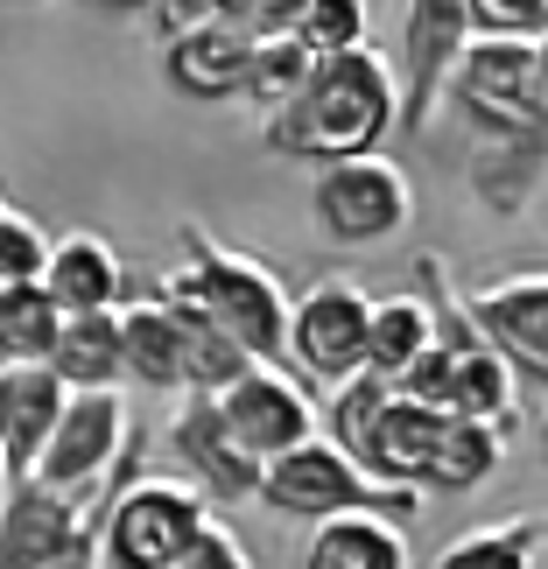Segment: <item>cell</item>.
<instances>
[{"label":"cell","instance_id":"cell-27","mask_svg":"<svg viewBox=\"0 0 548 569\" xmlns=\"http://www.w3.org/2000/svg\"><path fill=\"white\" fill-rule=\"evenodd\" d=\"M366 21H372L366 0H296L289 36L310 57H345V50H366Z\"/></svg>","mask_w":548,"mask_h":569},{"label":"cell","instance_id":"cell-14","mask_svg":"<svg viewBox=\"0 0 548 569\" xmlns=\"http://www.w3.org/2000/svg\"><path fill=\"white\" fill-rule=\"evenodd\" d=\"M63 380L50 366H0V457H8V478H29L42 443L63 422Z\"/></svg>","mask_w":548,"mask_h":569},{"label":"cell","instance_id":"cell-5","mask_svg":"<svg viewBox=\"0 0 548 569\" xmlns=\"http://www.w3.org/2000/svg\"><path fill=\"white\" fill-rule=\"evenodd\" d=\"M310 211L323 239H338V247H387V239H401L415 226V183L387 156H352V162L317 169Z\"/></svg>","mask_w":548,"mask_h":569},{"label":"cell","instance_id":"cell-19","mask_svg":"<svg viewBox=\"0 0 548 569\" xmlns=\"http://www.w3.org/2000/svg\"><path fill=\"white\" fill-rule=\"evenodd\" d=\"M50 373L63 380V393H120V310L63 317Z\"/></svg>","mask_w":548,"mask_h":569},{"label":"cell","instance_id":"cell-34","mask_svg":"<svg viewBox=\"0 0 548 569\" xmlns=\"http://www.w3.org/2000/svg\"><path fill=\"white\" fill-rule=\"evenodd\" d=\"M541 457H548V408H541Z\"/></svg>","mask_w":548,"mask_h":569},{"label":"cell","instance_id":"cell-24","mask_svg":"<svg viewBox=\"0 0 548 569\" xmlns=\"http://www.w3.org/2000/svg\"><path fill=\"white\" fill-rule=\"evenodd\" d=\"M57 302L42 296V281L29 289H0V366H50L57 352Z\"/></svg>","mask_w":548,"mask_h":569},{"label":"cell","instance_id":"cell-25","mask_svg":"<svg viewBox=\"0 0 548 569\" xmlns=\"http://www.w3.org/2000/svg\"><path fill=\"white\" fill-rule=\"evenodd\" d=\"M535 556H541V520L514 513V520H499V528L457 535L429 569H535Z\"/></svg>","mask_w":548,"mask_h":569},{"label":"cell","instance_id":"cell-22","mask_svg":"<svg viewBox=\"0 0 548 569\" xmlns=\"http://www.w3.org/2000/svg\"><path fill=\"white\" fill-rule=\"evenodd\" d=\"M499 457H507V429H486V422H465V415H444L436 450H429L422 492H478V486L499 471Z\"/></svg>","mask_w":548,"mask_h":569},{"label":"cell","instance_id":"cell-31","mask_svg":"<svg viewBox=\"0 0 548 569\" xmlns=\"http://www.w3.org/2000/svg\"><path fill=\"white\" fill-rule=\"evenodd\" d=\"M177 569H253V556H247V541H239L232 528H218V520H211V528L183 549Z\"/></svg>","mask_w":548,"mask_h":569},{"label":"cell","instance_id":"cell-33","mask_svg":"<svg viewBox=\"0 0 548 569\" xmlns=\"http://www.w3.org/2000/svg\"><path fill=\"white\" fill-rule=\"evenodd\" d=\"M535 84H541V106H548V42L535 50Z\"/></svg>","mask_w":548,"mask_h":569},{"label":"cell","instance_id":"cell-36","mask_svg":"<svg viewBox=\"0 0 548 569\" xmlns=\"http://www.w3.org/2000/svg\"><path fill=\"white\" fill-rule=\"evenodd\" d=\"M0 211H8V204H0Z\"/></svg>","mask_w":548,"mask_h":569},{"label":"cell","instance_id":"cell-29","mask_svg":"<svg viewBox=\"0 0 548 569\" xmlns=\"http://www.w3.org/2000/svg\"><path fill=\"white\" fill-rule=\"evenodd\" d=\"M471 42H514V50H541L548 42V0H465Z\"/></svg>","mask_w":548,"mask_h":569},{"label":"cell","instance_id":"cell-10","mask_svg":"<svg viewBox=\"0 0 548 569\" xmlns=\"http://www.w3.org/2000/svg\"><path fill=\"white\" fill-rule=\"evenodd\" d=\"M471 50V14L465 0H415L401 8V127L408 134H422L429 127V106L436 92H450L457 63Z\"/></svg>","mask_w":548,"mask_h":569},{"label":"cell","instance_id":"cell-8","mask_svg":"<svg viewBox=\"0 0 548 569\" xmlns=\"http://www.w3.org/2000/svg\"><path fill=\"white\" fill-rule=\"evenodd\" d=\"M106 499L99 492H50V486H36V478H14L8 507H0V569H50V562H63L78 541L99 535Z\"/></svg>","mask_w":548,"mask_h":569},{"label":"cell","instance_id":"cell-26","mask_svg":"<svg viewBox=\"0 0 548 569\" xmlns=\"http://www.w3.org/2000/svg\"><path fill=\"white\" fill-rule=\"evenodd\" d=\"M310 71H317V57L302 50L289 29H281V36H260L253 57H247V92H239V99H253L260 113H281V106L310 84Z\"/></svg>","mask_w":548,"mask_h":569},{"label":"cell","instance_id":"cell-28","mask_svg":"<svg viewBox=\"0 0 548 569\" xmlns=\"http://www.w3.org/2000/svg\"><path fill=\"white\" fill-rule=\"evenodd\" d=\"M387 401H393V387L372 380V373L331 387V401L317 408V415H323V443H338L345 457H366V436H372V422H380Z\"/></svg>","mask_w":548,"mask_h":569},{"label":"cell","instance_id":"cell-9","mask_svg":"<svg viewBox=\"0 0 548 569\" xmlns=\"http://www.w3.org/2000/svg\"><path fill=\"white\" fill-rule=\"evenodd\" d=\"M127 436H134V422H127L120 393H71V401H63V422H57L50 443H42L29 478L50 486V492H92L99 478L120 465Z\"/></svg>","mask_w":548,"mask_h":569},{"label":"cell","instance_id":"cell-20","mask_svg":"<svg viewBox=\"0 0 548 569\" xmlns=\"http://www.w3.org/2000/svg\"><path fill=\"white\" fill-rule=\"evenodd\" d=\"M302 569H408V528L372 520V513L323 520V528H310Z\"/></svg>","mask_w":548,"mask_h":569},{"label":"cell","instance_id":"cell-1","mask_svg":"<svg viewBox=\"0 0 548 569\" xmlns=\"http://www.w3.org/2000/svg\"><path fill=\"white\" fill-rule=\"evenodd\" d=\"M401 120V84H393V63L372 50H345V57H317L310 84L268 113V141L275 156H296V162H352V156H380V141L393 134Z\"/></svg>","mask_w":548,"mask_h":569},{"label":"cell","instance_id":"cell-7","mask_svg":"<svg viewBox=\"0 0 548 569\" xmlns=\"http://www.w3.org/2000/svg\"><path fill=\"white\" fill-rule=\"evenodd\" d=\"M218 422L232 429V443L247 450L253 465H275V457L302 450L310 436H323L317 393L296 373H281V366H253L247 380H232L218 393Z\"/></svg>","mask_w":548,"mask_h":569},{"label":"cell","instance_id":"cell-18","mask_svg":"<svg viewBox=\"0 0 548 569\" xmlns=\"http://www.w3.org/2000/svg\"><path fill=\"white\" fill-rule=\"evenodd\" d=\"M120 380H134L148 393H183V352H177V323H169L162 296L120 302Z\"/></svg>","mask_w":548,"mask_h":569},{"label":"cell","instance_id":"cell-16","mask_svg":"<svg viewBox=\"0 0 548 569\" xmlns=\"http://www.w3.org/2000/svg\"><path fill=\"white\" fill-rule=\"evenodd\" d=\"M162 310L169 323H177V352H183V393H205V401H218L232 380H247L253 373V359L239 352V345L211 323V310L183 289V274H169L162 281Z\"/></svg>","mask_w":548,"mask_h":569},{"label":"cell","instance_id":"cell-13","mask_svg":"<svg viewBox=\"0 0 548 569\" xmlns=\"http://www.w3.org/2000/svg\"><path fill=\"white\" fill-rule=\"evenodd\" d=\"M247 57H253V42L239 29H226L218 14H205L197 29L162 42V78H169V92H183L197 106H218V99L247 92Z\"/></svg>","mask_w":548,"mask_h":569},{"label":"cell","instance_id":"cell-11","mask_svg":"<svg viewBox=\"0 0 548 569\" xmlns=\"http://www.w3.org/2000/svg\"><path fill=\"white\" fill-rule=\"evenodd\" d=\"M465 310H471V323H478V338H486L492 352L507 359V373L548 393V268L486 281V289H478Z\"/></svg>","mask_w":548,"mask_h":569},{"label":"cell","instance_id":"cell-23","mask_svg":"<svg viewBox=\"0 0 548 569\" xmlns=\"http://www.w3.org/2000/svg\"><path fill=\"white\" fill-rule=\"evenodd\" d=\"M444 352H450V345H444ZM444 415L507 429V415H514V373H507V359H499L486 338L465 345V352H450V401H444Z\"/></svg>","mask_w":548,"mask_h":569},{"label":"cell","instance_id":"cell-35","mask_svg":"<svg viewBox=\"0 0 548 569\" xmlns=\"http://www.w3.org/2000/svg\"><path fill=\"white\" fill-rule=\"evenodd\" d=\"M0 478H8V457H0Z\"/></svg>","mask_w":548,"mask_h":569},{"label":"cell","instance_id":"cell-21","mask_svg":"<svg viewBox=\"0 0 548 569\" xmlns=\"http://www.w3.org/2000/svg\"><path fill=\"white\" fill-rule=\"evenodd\" d=\"M436 345V317H429V302L422 296H372V331H366V373L372 380H401L415 359H422Z\"/></svg>","mask_w":548,"mask_h":569},{"label":"cell","instance_id":"cell-32","mask_svg":"<svg viewBox=\"0 0 548 569\" xmlns=\"http://www.w3.org/2000/svg\"><path fill=\"white\" fill-rule=\"evenodd\" d=\"M50 569H99V535H92V541H78V549L63 556V562H50Z\"/></svg>","mask_w":548,"mask_h":569},{"label":"cell","instance_id":"cell-3","mask_svg":"<svg viewBox=\"0 0 548 569\" xmlns=\"http://www.w3.org/2000/svg\"><path fill=\"white\" fill-rule=\"evenodd\" d=\"M260 507L281 513V520H345V513H372V520H393L408 528L422 513V492H401V486H380L359 457H345L338 443L310 436L302 450L260 465Z\"/></svg>","mask_w":548,"mask_h":569},{"label":"cell","instance_id":"cell-17","mask_svg":"<svg viewBox=\"0 0 548 569\" xmlns=\"http://www.w3.org/2000/svg\"><path fill=\"white\" fill-rule=\"evenodd\" d=\"M436 429H444V415H436V408H415V401H401V393H393V401L380 408V422H372V436H366V457H359V465L380 478V486L422 492ZM422 499H429V492H422Z\"/></svg>","mask_w":548,"mask_h":569},{"label":"cell","instance_id":"cell-2","mask_svg":"<svg viewBox=\"0 0 548 569\" xmlns=\"http://www.w3.org/2000/svg\"><path fill=\"white\" fill-rule=\"evenodd\" d=\"M177 274L253 366H275L281 352H289V289H281V274L268 268V260L211 239L205 226H183V268Z\"/></svg>","mask_w":548,"mask_h":569},{"label":"cell","instance_id":"cell-4","mask_svg":"<svg viewBox=\"0 0 548 569\" xmlns=\"http://www.w3.org/2000/svg\"><path fill=\"white\" fill-rule=\"evenodd\" d=\"M211 528V499L183 478H134L99 513V569H177L183 549Z\"/></svg>","mask_w":548,"mask_h":569},{"label":"cell","instance_id":"cell-30","mask_svg":"<svg viewBox=\"0 0 548 569\" xmlns=\"http://www.w3.org/2000/svg\"><path fill=\"white\" fill-rule=\"evenodd\" d=\"M50 247L57 239L42 232L29 211H0V289H29V281H42Z\"/></svg>","mask_w":548,"mask_h":569},{"label":"cell","instance_id":"cell-6","mask_svg":"<svg viewBox=\"0 0 548 569\" xmlns=\"http://www.w3.org/2000/svg\"><path fill=\"white\" fill-rule=\"evenodd\" d=\"M366 331H372V289H359V281L331 274L289 302V359L323 387L366 373Z\"/></svg>","mask_w":548,"mask_h":569},{"label":"cell","instance_id":"cell-15","mask_svg":"<svg viewBox=\"0 0 548 569\" xmlns=\"http://www.w3.org/2000/svg\"><path fill=\"white\" fill-rule=\"evenodd\" d=\"M42 296L57 302V317H99L127 302V274L120 253L106 247L99 232H63L50 247V268H42Z\"/></svg>","mask_w":548,"mask_h":569},{"label":"cell","instance_id":"cell-12","mask_svg":"<svg viewBox=\"0 0 548 569\" xmlns=\"http://www.w3.org/2000/svg\"><path fill=\"white\" fill-rule=\"evenodd\" d=\"M169 450L183 465V486H197L205 499H260V465L232 443V429L218 422V401L183 393V408L169 415Z\"/></svg>","mask_w":548,"mask_h":569}]
</instances>
